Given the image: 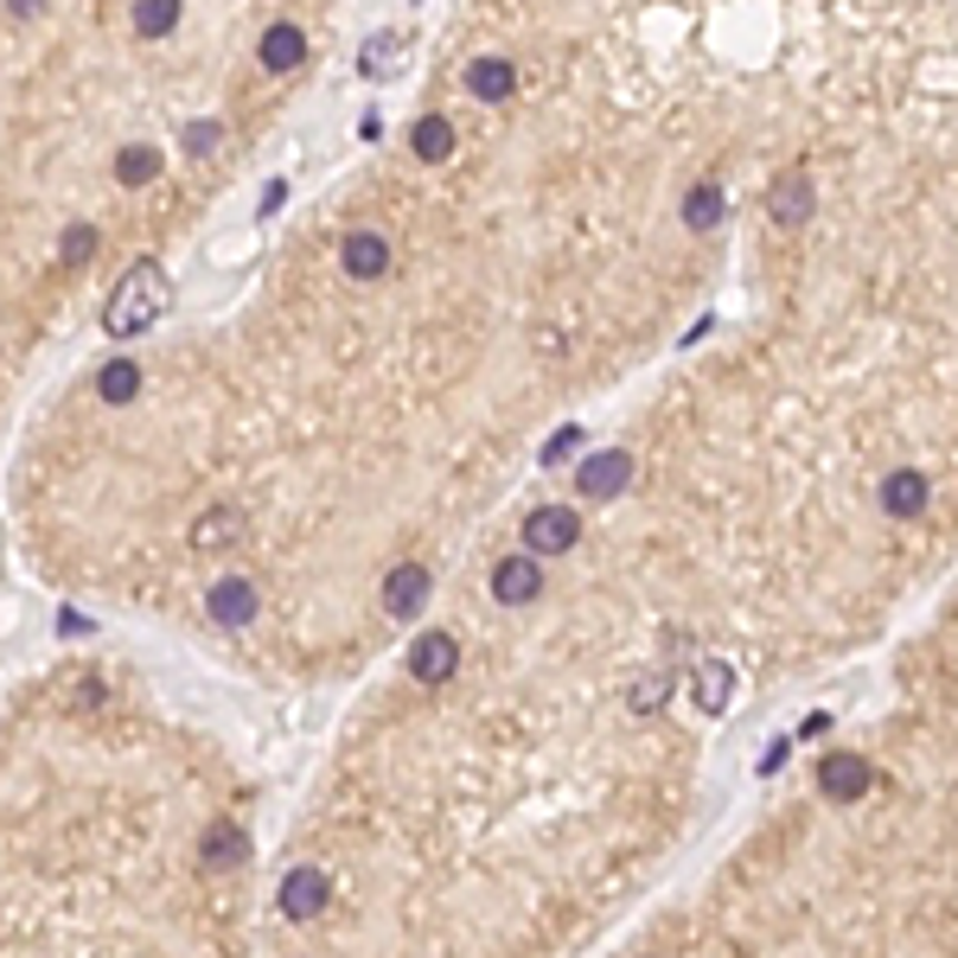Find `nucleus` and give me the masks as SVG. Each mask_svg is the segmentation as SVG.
Returning <instances> with one entry per match:
<instances>
[{
    "mask_svg": "<svg viewBox=\"0 0 958 958\" xmlns=\"http://www.w3.org/2000/svg\"><path fill=\"white\" fill-rule=\"evenodd\" d=\"M154 173H160L154 148H122V154H115V180H122V185H148Z\"/></svg>",
    "mask_w": 958,
    "mask_h": 958,
    "instance_id": "16",
    "label": "nucleus"
},
{
    "mask_svg": "<svg viewBox=\"0 0 958 958\" xmlns=\"http://www.w3.org/2000/svg\"><path fill=\"white\" fill-rule=\"evenodd\" d=\"M58 256H64V269H83V262L97 256V231H90V224H71L64 243H58Z\"/></svg>",
    "mask_w": 958,
    "mask_h": 958,
    "instance_id": "17",
    "label": "nucleus"
},
{
    "mask_svg": "<svg viewBox=\"0 0 958 958\" xmlns=\"http://www.w3.org/2000/svg\"><path fill=\"white\" fill-rule=\"evenodd\" d=\"M410 148H415L422 167H441V160L454 154V122H447V115H422V122L410 129Z\"/></svg>",
    "mask_w": 958,
    "mask_h": 958,
    "instance_id": "13",
    "label": "nucleus"
},
{
    "mask_svg": "<svg viewBox=\"0 0 958 958\" xmlns=\"http://www.w3.org/2000/svg\"><path fill=\"white\" fill-rule=\"evenodd\" d=\"M205 614L218 626H250V614H256V588H250L243 575H224V582H211Z\"/></svg>",
    "mask_w": 958,
    "mask_h": 958,
    "instance_id": "8",
    "label": "nucleus"
},
{
    "mask_svg": "<svg viewBox=\"0 0 958 958\" xmlns=\"http://www.w3.org/2000/svg\"><path fill=\"white\" fill-rule=\"evenodd\" d=\"M218 148V122H199V129H185V154H211Z\"/></svg>",
    "mask_w": 958,
    "mask_h": 958,
    "instance_id": "19",
    "label": "nucleus"
},
{
    "mask_svg": "<svg viewBox=\"0 0 958 958\" xmlns=\"http://www.w3.org/2000/svg\"><path fill=\"white\" fill-rule=\"evenodd\" d=\"M466 90H473L480 103H505V97L518 90L512 58H473V64H466Z\"/></svg>",
    "mask_w": 958,
    "mask_h": 958,
    "instance_id": "10",
    "label": "nucleus"
},
{
    "mask_svg": "<svg viewBox=\"0 0 958 958\" xmlns=\"http://www.w3.org/2000/svg\"><path fill=\"white\" fill-rule=\"evenodd\" d=\"M811 211H818V180H811L805 167H786L774 180V192H767V218H774L779 231H805Z\"/></svg>",
    "mask_w": 958,
    "mask_h": 958,
    "instance_id": "2",
    "label": "nucleus"
},
{
    "mask_svg": "<svg viewBox=\"0 0 958 958\" xmlns=\"http://www.w3.org/2000/svg\"><path fill=\"white\" fill-rule=\"evenodd\" d=\"M544 595V569H537V556H505L493 569V601L498 607H531V601Z\"/></svg>",
    "mask_w": 958,
    "mask_h": 958,
    "instance_id": "5",
    "label": "nucleus"
},
{
    "mask_svg": "<svg viewBox=\"0 0 958 958\" xmlns=\"http://www.w3.org/2000/svg\"><path fill=\"white\" fill-rule=\"evenodd\" d=\"M454 665H461V639L454 633H422L410 646V684H422V690H435V684H447L454 677Z\"/></svg>",
    "mask_w": 958,
    "mask_h": 958,
    "instance_id": "4",
    "label": "nucleus"
},
{
    "mask_svg": "<svg viewBox=\"0 0 958 958\" xmlns=\"http://www.w3.org/2000/svg\"><path fill=\"white\" fill-rule=\"evenodd\" d=\"M390 58H396V32H377V39L364 46V78H384Z\"/></svg>",
    "mask_w": 958,
    "mask_h": 958,
    "instance_id": "18",
    "label": "nucleus"
},
{
    "mask_svg": "<svg viewBox=\"0 0 958 958\" xmlns=\"http://www.w3.org/2000/svg\"><path fill=\"white\" fill-rule=\"evenodd\" d=\"M7 7H13V13H20V20H27V13H39V7H46V0H7Z\"/></svg>",
    "mask_w": 958,
    "mask_h": 958,
    "instance_id": "20",
    "label": "nucleus"
},
{
    "mask_svg": "<svg viewBox=\"0 0 958 958\" xmlns=\"http://www.w3.org/2000/svg\"><path fill=\"white\" fill-rule=\"evenodd\" d=\"M236 531H243V512L236 505H211V512L192 518V549H224L236 544Z\"/></svg>",
    "mask_w": 958,
    "mask_h": 958,
    "instance_id": "12",
    "label": "nucleus"
},
{
    "mask_svg": "<svg viewBox=\"0 0 958 958\" xmlns=\"http://www.w3.org/2000/svg\"><path fill=\"white\" fill-rule=\"evenodd\" d=\"M326 901H333V888H326L320 869H288V881H282V914L288 920H313Z\"/></svg>",
    "mask_w": 958,
    "mask_h": 958,
    "instance_id": "9",
    "label": "nucleus"
},
{
    "mask_svg": "<svg viewBox=\"0 0 958 958\" xmlns=\"http://www.w3.org/2000/svg\"><path fill=\"white\" fill-rule=\"evenodd\" d=\"M301 58H307V39H301L294 20H275V27L262 32V71H294Z\"/></svg>",
    "mask_w": 958,
    "mask_h": 958,
    "instance_id": "11",
    "label": "nucleus"
},
{
    "mask_svg": "<svg viewBox=\"0 0 958 958\" xmlns=\"http://www.w3.org/2000/svg\"><path fill=\"white\" fill-rule=\"evenodd\" d=\"M97 396H103V403H134V396H141V364H129V359L103 364V371H97Z\"/></svg>",
    "mask_w": 958,
    "mask_h": 958,
    "instance_id": "14",
    "label": "nucleus"
},
{
    "mask_svg": "<svg viewBox=\"0 0 958 958\" xmlns=\"http://www.w3.org/2000/svg\"><path fill=\"white\" fill-rule=\"evenodd\" d=\"M428 595H435L428 569H390V582H384V614H390V621H415V614L428 607Z\"/></svg>",
    "mask_w": 958,
    "mask_h": 958,
    "instance_id": "7",
    "label": "nucleus"
},
{
    "mask_svg": "<svg viewBox=\"0 0 958 958\" xmlns=\"http://www.w3.org/2000/svg\"><path fill=\"white\" fill-rule=\"evenodd\" d=\"M134 27H141V39H167L180 27V0H134Z\"/></svg>",
    "mask_w": 958,
    "mask_h": 958,
    "instance_id": "15",
    "label": "nucleus"
},
{
    "mask_svg": "<svg viewBox=\"0 0 958 958\" xmlns=\"http://www.w3.org/2000/svg\"><path fill=\"white\" fill-rule=\"evenodd\" d=\"M339 269H345L352 282H377V275H390V243L377 231H352L339 243Z\"/></svg>",
    "mask_w": 958,
    "mask_h": 958,
    "instance_id": "6",
    "label": "nucleus"
},
{
    "mask_svg": "<svg viewBox=\"0 0 958 958\" xmlns=\"http://www.w3.org/2000/svg\"><path fill=\"white\" fill-rule=\"evenodd\" d=\"M582 544V518L575 505H544L524 518V556H569Z\"/></svg>",
    "mask_w": 958,
    "mask_h": 958,
    "instance_id": "3",
    "label": "nucleus"
},
{
    "mask_svg": "<svg viewBox=\"0 0 958 958\" xmlns=\"http://www.w3.org/2000/svg\"><path fill=\"white\" fill-rule=\"evenodd\" d=\"M167 301H173V282L160 275L154 262H134L129 275H122V288H115L109 313H103V333H109V339H134V333H148L160 313H167Z\"/></svg>",
    "mask_w": 958,
    "mask_h": 958,
    "instance_id": "1",
    "label": "nucleus"
}]
</instances>
